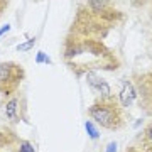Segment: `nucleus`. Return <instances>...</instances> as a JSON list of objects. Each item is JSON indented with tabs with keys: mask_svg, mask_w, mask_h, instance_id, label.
<instances>
[{
	"mask_svg": "<svg viewBox=\"0 0 152 152\" xmlns=\"http://www.w3.org/2000/svg\"><path fill=\"white\" fill-rule=\"evenodd\" d=\"M124 14L118 9H115L112 2H81L78 4V10L66 37L83 41H103L112 29L124 22Z\"/></svg>",
	"mask_w": 152,
	"mask_h": 152,
	"instance_id": "obj_1",
	"label": "nucleus"
},
{
	"mask_svg": "<svg viewBox=\"0 0 152 152\" xmlns=\"http://www.w3.org/2000/svg\"><path fill=\"white\" fill-rule=\"evenodd\" d=\"M63 58L66 66L76 76H85L98 71H115L120 61L113 51H110L103 41H83L68 39L64 41Z\"/></svg>",
	"mask_w": 152,
	"mask_h": 152,
	"instance_id": "obj_2",
	"label": "nucleus"
},
{
	"mask_svg": "<svg viewBox=\"0 0 152 152\" xmlns=\"http://www.w3.org/2000/svg\"><path fill=\"white\" fill-rule=\"evenodd\" d=\"M88 117L93 124L110 132H118L127 125V110L122 108L117 95L112 98H95L88 107Z\"/></svg>",
	"mask_w": 152,
	"mask_h": 152,
	"instance_id": "obj_3",
	"label": "nucleus"
},
{
	"mask_svg": "<svg viewBox=\"0 0 152 152\" xmlns=\"http://www.w3.org/2000/svg\"><path fill=\"white\" fill-rule=\"evenodd\" d=\"M134 91L135 105L145 117H152V68L145 71H137L129 76Z\"/></svg>",
	"mask_w": 152,
	"mask_h": 152,
	"instance_id": "obj_4",
	"label": "nucleus"
},
{
	"mask_svg": "<svg viewBox=\"0 0 152 152\" xmlns=\"http://www.w3.org/2000/svg\"><path fill=\"white\" fill-rule=\"evenodd\" d=\"M26 113H27V100L20 90L9 96H0V115L9 127H15L22 120H26L27 118Z\"/></svg>",
	"mask_w": 152,
	"mask_h": 152,
	"instance_id": "obj_5",
	"label": "nucleus"
},
{
	"mask_svg": "<svg viewBox=\"0 0 152 152\" xmlns=\"http://www.w3.org/2000/svg\"><path fill=\"white\" fill-rule=\"evenodd\" d=\"M26 69L15 61L0 63V96H9L20 90Z\"/></svg>",
	"mask_w": 152,
	"mask_h": 152,
	"instance_id": "obj_6",
	"label": "nucleus"
},
{
	"mask_svg": "<svg viewBox=\"0 0 152 152\" xmlns=\"http://www.w3.org/2000/svg\"><path fill=\"white\" fill-rule=\"evenodd\" d=\"M0 152H37L36 145L29 139L19 135L14 127H0Z\"/></svg>",
	"mask_w": 152,
	"mask_h": 152,
	"instance_id": "obj_7",
	"label": "nucleus"
},
{
	"mask_svg": "<svg viewBox=\"0 0 152 152\" xmlns=\"http://www.w3.org/2000/svg\"><path fill=\"white\" fill-rule=\"evenodd\" d=\"M85 78H86L88 88L96 95V98H112V96H115V93L112 91L108 81H107L105 78H102L98 73H88V75H85Z\"/></svg>",
	"mask_w": 152,
	"mask_h": 152,
	"instance_id": "obj_8",
	"label": "nucleus"
},
{
	"mask_svg": "<svg viewBox=\"0 0 152 152\" xmlns=\"http://www.w3.org/2000/svg\"><path fill=\"white\" fill-rule=\"evenodd\" d=\"M137 140H139L140 149H144L145 152H152V120L142 129V132L137 137Z\"/></svg>",
	"mask_w": 152,
	"mask_h": 152,
	"instance_id": "obj_9",
	"label": "nucleus"
},
{
	"mask_svg": "<svg viewBox=\"0 0 152 152\" xmlns=\"http://www.w3.org/2000/svg\"><path fill=\"white\" fill-rule=\"evenodd\" d=\"M86 130H88V135L91 137L93 140H96L98 137H100V134H98V130L95 129V124H93L91 120H88L86 122Z\"/></svg>",
	"mask_w": 152,
	"mask_h": 152,
	"instance_id": "obj_10",
	"label": "nucleus"
},
{
	"mask_svg": "<svg viewBox=\"0 0 152 152\" xmlns=\"http://www.w3.org/2000/svg\"><path fill=\"white\" fill-rule=\"evenodd\" d=\"M36 41H37V39L32 37V39H29L27 42L19 44V46H17V51H29V49H32V48H34V44H36Z\"/></svg>",
	"mask_w": 152,
	"mask_h": 152,
	"instance_id": "obj_11",
	"label": "nucleus"
},
{
	"mask_svg": "<svg viewBox=\"0 0 152 152\" xmlns=\"http://www.w3.org/2000/svg\"><path fill=\"white\" fill-rule=\"evenodd\" d=\"M42 61H46V63H51V61H49L48 58H46V56H44L42 51H41V53L37 54V58H36V63H42Z\"/></svg>",
	"mask_w": 152,
	"mask_h": 152,
	"instance_id": "obj_12",
	"label": "nucleus"
},
{
	"mask_svg": "<svg viewBox=\"0 0 152 152\" xmlns=\"http://www.w3.org/2000/svg\"><path fill=\"white\" fill-rule=\"evenodd\" d=\"M125 152H145L144 149H140L139 145H132V147H127L125 149Z\"/></svg>",
	"mask_w": 152,
	"mask_h": 152,
	"instance_id": "obj_13",
	"label": "nucleus"
},
{
	"mask_svg": "<svg viewBox=\"0 0 152 152\" xmlns=\"http://www.w3.org/2000/svg\"><path fill=\"white\" fill-rule=\"evenodd\" d=\"M7 7H9V2H4V0H0V17L4 15V12L7 10Z\"/></svg>",
	"mask_w": 152,
	"mask_h": 152,
	"instance_id": "obj_14",
	"label": "nucleus"
},
{
	"mask_svg": "<svg viewBox=\"0 0 152 152\" xmlns=\"http://www.w3.org/2000/svg\"><path fill=\"white\" fill-rule=\"evenodd\" d=\"M115 151H117V142H110L108 149H107L105 152H115Z\"/></svg>",
	"mask_w": 152,
	"mask_h": 152,
	"instance_id": "obj_15",
	"label": "nucleus"
},
{
	"mask_svg": "<svg viewBox=\"0 0 152 152\" xmlns=\"http://www.w3.org/2000/svg\"><path fill=\"white\" fill-rule=\"evenodd\" d=\"M7 31H10V26H5V27H2V29H0V36H4V34H5Z\"/></svg>",
	"mask_w": 152,
	"mask_h": 152,
	"instance_id": "obj_16",
	"label": "nucleus"
}]
</instances>
